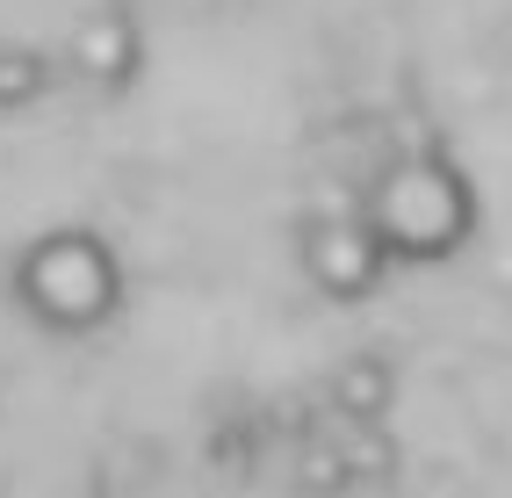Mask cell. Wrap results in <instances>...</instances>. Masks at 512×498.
I'll return each instance as SVG.
<instances>
[{
  "instance_id": "obj_1",
  "label": "cell",
  "mask_w": 512,
  "mask_h": 498,
  "mask_svg": "<svg viewBox=\"0 0 512 498\" xmlns=\"http://www.w3.org/2000/svg\"><path fill=\"white\" fill-rule=\"evenodd\" d=\"M361 217H368L375 239H383L390 260H404V268H433V260H448V253L469 246V231H476V188H469V174L455 159L404 152V159H390L383 174L368 181Z\"/></svg>"
},
{
  "instance_id": "obj_2",
  "label": "cell",
  "mask_w": 512,
  "mask_h": 498,
  "mask_svg": "<svg viewBox=\"0 0 512 498\" xmlns=\"http://www.w3.org/2000/svg\"><path fill=\"white\" fill-rule=\"evenodd\" d=\"M15 304L44 332H101L123 304V260L87 224H58L15 260Z\"/></svg>"
},
{
  "instance_id": "obj_3",
  "label": "cell",
  "mask_w": 512,
  "mask_h": 498,
  "mask_svg": "<svg viewBox=\"0 0 512 498\" xmlns=\"http://www.w3.org/2000/svg\"><path fill=\"white\" fill-rule=\"evenodd\" d=\"M390 253L383 239L368 231V217H318L311 231H303V275H311L318 296H332V304H361V296L383 282Z\"/></svg>"
},
{
  "instance_id": "obj_4",
  "label": "cell",
  "mask_w": 512,
  "mask_h": 498,
  "mask_svg": "<svg viewBox=\"0 0 512 498\" xmlns=\"http://www.w3.org/2000/svg\"><path fill=\"white\" fill-rule=\"evenodd\" d=\"M65 58H73V73L94 80V87H130V73H138V22H130L123 0L87 8L73 44H65Z\"/></svg>"
},
{
  "instance_id": "obj_5",
  "label": "cell",
  "mask_w": 512,
  "mask_h": 498,
  "mask_svg": "<svg viewBox=\"0 0 512 498\" xmlns=\"http://www.w3.org/2000/svg\"><path fill=\"white\" fill-rule=\"evenodd\" d=\"M44 80H51V65L29 51V44H0V116L8 109H29L44 94Z\"/></svg>"
}]
</instances>
